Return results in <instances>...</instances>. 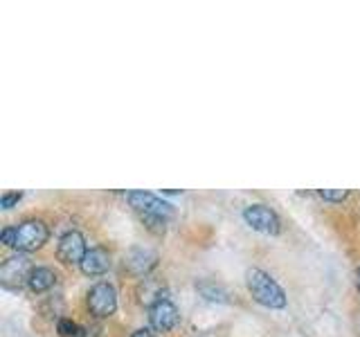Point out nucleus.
<instances>
[{
    "mask_svg": "<svg viewBox=\"0 0 360 337\" xmlns=\"http://www.w3.org/2000/svg\"><path fill=\"white\" fill-rule=\"evenodd\" d=\"M129 202L138 209L144 211V216H155V218H169L174 213V207L169 202L155 198L153 194H146V191H131Z\"/></svg>",
    "mask_w": 360,
    "mask_h": 337,
    "instance_id": "nucleus-5",
    "label": "nucleus"
},
{
    "mask_svg": "<svg viewBox=\"0 0 360 337\" xmlns=\"http://www.w3.org/2000/svg\"><path fill=\"white\" fill-rule=\"evenodd\" d=\"M56 329H59L61 337H79V333H82V329L70 319H59V326H56Z\"/></svg>",
    "mask_w": 360,
    "mask_h": 337,
    "instance_id": "nucleus-14",
    "label": "nucleus"
},
{
    "mask_svg": "<svg viewBox=\"0 0 360 337\" xmlns=\"http://www.w3.org/2000/svg\"><path fill=\"white\" fill-rule=\"evenodd\" d=\"M82 265V272L88 275V277H97V275H104L106 270L110 267V256L104 247H93V250H88L84 261L79 263Z\"/></svg>",
    "mask_w": 360,
    "mask_h": 337,
    "instance_id": "nucleus-10",
    "label": "nucleus"
},
{
    "mask_svg": "<svg viewBox=\"0 0 360 337\" xmlns=\"http://www.w3.org/2000/svg\"><path fill=\"white\" fill-rule=\"evenodd\" d=\"M54 272L50 267H34L32 270V275H30V281H27V286L32 292H45V290H50L54 286Z\"/></svg>",
    "mask_w": 360,
    "mask_h": 337,
    "instance_id": "nucleus-12",
    "label": "nucleus"
},
{
    "mask_svg": "<svg viewBox=\"0 0 360 337\" xmlns=\"http://www.w3.org/2000/svg\"><path fill=\"white\" fill-rule=\"evenodd\" d=\"M140 301L146 303V306H155V303L167 301V288L155 279H144L140 284Z\"/></svg>",
    "mask_w": 360,
    "mask_h": 337,
    "instance_id": "nucleus-11",
    "label": "nucleus"
},
{
    "mask_svg": "<svg viewBox=\"0 0 360 337\" xmlns=\"http://www.w3.org/2000/svg\"><path fill=\"white\" fill-rule=\"evenodd\" d=\"M131 337H155V335H153L151 331H144V329H142V331H135Z\"/></svg>",
    "mask_w": 360,
    "mask_h": 337,
    "instance_id": "nucleus-17",
    "label": "nucleus"
},
{
    "mask_svg": "<svg viewBox=\"0 0 360 337\" xmlns=\"http://www.w3.org/2000/svg\"><path fill=\"white\" fill-rule=\"evenodd\" d=\"M320 196L324 198V200H345L347 196H349V191H345V189H320Z\"/></svg>",
    "mask_w": 360,
    "mask_h": 337,
    "instance_id": "nucleus-15",
    "label": "nucleus"
},
{
    "mask_svg": "<svg viewBox=\"0 0 360 337\" xmlns=\"http://www.w3.org/2000/svg\"><path fill=\"white\" fill-rule=\"evenodd\" d=\"M149 319L155 331H169V329H174L178 322V310L174 303L167 299V301H160V303H155V306H151Z\"/></svg>",
    "mask_w": 360,
    "mask_h": 337,
    "instance_id": "nucleus-9",
    "label": "nucleus"
},
{
    "mask_svg": "<svg viewBox=\"0 0 360 337\" xmlns=\"http://www.w3.org/2000/svg\"><path fill=\"white\" fill-rule=\"evenodd\" d=\"M245 284H248V290H250V295L262 303V306H268V308H284L286 306L284 290H281L266 272H262V270H257V267L248 270Z\"/></svg>",
    "mask_w": 360,
    "mask_h": 337,
    "instance_id": "nucleus-1",
    "label": "nucleus"
},
{
    "mask_svg": "<svg viewBox=\"0 0 360 337\" xmlns=\"http://www.w3.org/2000/svg\"><path fill=\"white\" fill-rule=\"evenodd\" d=\"M86 241L79 232H68L61 236L59 241V258L63 263L72 265V263H82L86 256Z\"/></svg>",
    "mask_w": 360,
    "mask_h": 337,
    "instance_id": "nucleus-7",
    "label": "nucleus"
},
{
    "mask_svg": "<svg viewBox=\"0 0 360 337\" xmlns=\"http://www.w3.org/2000/svg\"><path fill=\"white\" fill-rule=\"evenodd\" d=\"M198 290L202 292V297L205 299H210V301H228L225 297V290H221L219 286H214V284H200L198 286Z\"/></svg>",
    "mask_w": 360,
    "mask_h": 337,
    "instance_id": "nucleus-13",
    "label": "nucleus"
},
{
    "mask_svg": "<svg viewBox=\"0 0 360 337\" xmlns=\"http://www.w3.org/2000/svg\"><path fill=\"white\" fill-rule=\"evenodd\" d=\"M358 279H356V284H358V288H360V270H358V275H356Z\"/></svg>",
    "mask_w": 360,
    "mask_h": 337,
    "instance_id": "nucleus-18",
    "label": "nucleus"
},
{
    "mask_svg": "<svg viewBox=\"0 0 360 337\" xmlns=\"http://www.w3.org/2000/svg\"><path fill=\"white\" fill-rule=\"evenodd\" d=\"M48 241V227L41 220H27L14 227V243L11 247H16L20 252H32Z\"/></svg>",
    "mask_w": 360,
    "mask_h": 337,
    "instance_id": "nucleus-2",
    "label": "nucleus"
},
{
    "mask_svg": "<svg viewBox=\"0 0 360 337\" xmlns=\"http://www.w3.org/2000/svg\"><path fill=\"white\" fill-rule=\"evenodd\" d=\"M88 308L95 317H110L117 308V295L110 284H97L88 292Z\"/></svg>",
    "mask_w": 360,
    "mask_h": 337,
    "instance_id": "nucleus-3",
    "label": "nucleus"
},
{
    "mask_svg": "<svg viewBox=\"0 0 360 337\" xmlns=\"http://www.w3.org/2000/svg\"><path fill=\"white\" fill-rule=\"evenodd\" d=\"M158 261V254L151 250H144V247H133V250L127 254V261H124V267L129 270L133 277H144L149 275L153 265Z\"/></svg>",
    "mask_w": 360,
    "mask_h": 337,
    "instance_id": "nucleus-8",
    "label": "nucleus"
},
{
    "mask_svg": "<svg viewBox=\"0 0 360 337\" xmlns=\"http://www.w3.org/2000/svg\"><path fill=\"white\" fill-rule=\"evenodd\" d=\"M243 218L257 232H264V234H277L279 232V218H277V213L273 209L264 207V205H250V207L245 209Z\"/></svg>",
    "mask_w": 360,
    "mask_h": 337,
    "instance_id": "nucleus-6",
    "label": "nucleus"
},
{
    "mask_svg": "<svg viewBox=\"0 0 360 337\" xmlns=\"http://www.w3.org/2000/svg\"><path fill=\"white\" fill-rule=\"evenodd\" d=\"M22 198V194H18V191H14V194H5L3 200H0V205H3V209H9L14 202H18Z\"/></svg>",
    "mask_w": 360,
    "mask_h": 337,
    "instance_id": "nucleus-16",
    "label": "nucleus"
},
{
    "mask_svg": "<svg viewBox=\"0 0 360 337\" xmlns=\"http://www.w3.org/2000/svg\"><path fill=\"white\" fill-rule=\"evenodd\" d=\"M32 263L27 256H11L0 267V281L7 288H20L22 284H27L32 275Z\"/></svg>",
    "mask_w": 360,
    "mask_h": 337,
    "instance_id": "nucleus-4",
    "label": "nucleus"
}]
</instances>
